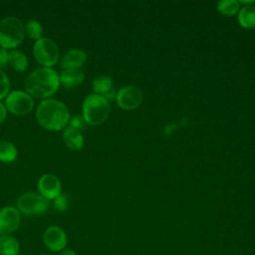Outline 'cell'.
<instances>
[{
  "mask_svg": "<svg viewBox=\"0 0 255 255\" xmlns=\"http://www.w3.org/2000/svg\"><path fill=\"white\" fill-rule=\"evenodd\" d=\"M36 118L42 128L56 131L64 129L71 117L69 109L63 102L56 99H45L37 107Z\"/></svg>",
  "mask_w": 255,
  "mask_h": 255,
  "instance_id": "cell-1",
  "label": "cell"
},
{
  "mask_svg": "<svg viewBox=\"0 0 255 255\" xmlns=\"http://www.w3.org/2000/svg\"><path fill=\"white\" fill-rule=\"evenodd\" d=\"M60 86L59 75L53 68L40 67L29 74L24 82L26 92L35 98L49 99Z\"/></svg>",
  "mask_w": 255,
  "mask_h": 255,
  "instance_id": "cell-2",
  "label": "cell"
},
{
  "mask_svg": "<svg viewBox=\"0 0 255 255\" xmlns=\"http://www.w3.org/2000/svg\"><path fill=\"white\" fill-rule=\"evenodd\" d=\"M82 117L88 125L98 126L104 123L110 114L109 101L101 95L87 96L82 106Z\"/></svg>",
  "mask_w": 255,
  "mask_h": 255,
  "instance_id": "cell-3",
  "label": "cell"
},
{
  "mask_svg": "<svg viewBox=\"0 0 255 255\" xmlns=\"http://www.w3.org/2000/svg\"><path fill=\"white\" fill-rule=\"evenodd\" d=\"M25 26L22 21L14 16L0 20V47L13 49L19 46L25 37Z\"/></svg>",
  "mask_w": 255,
  "mask_h": 255,
  "instance_id": "cell-4",
  "label": "cell"
},
{
  "mask_svg": "<svg viewBox=\"0 0 255 255\" xmlns=\"http://www.w3.org/2000/svg\"><path fill=\"white\" fill-rule=\"evenodd\" d=\"M49 202L40 193L25 192L17 199V209L25 216H37L46 212Z\"/></svg>",
  "mask_w": 255,
  "mask_h": 255,
  "instance_id": "cell-5",
  "label": "cell"
},
{
  "mask_svg": "<svg viewBox=\"0 0 255 255\" xmlns=\"http://www.w3.org/2000/svg\"><path fill=\"white\" fill-rule=\"evenodd\" d=\"M33 55L43 67L51 68L58 62L60 52L57 44L52 39L42 37L35 41Z\"/></svg>",
  "mask_w": 255,
  "mask_h": 255,
  "instance_id": "cell-6",
  "label": "cell"
},
{
  "mask_svg": "<svg viewBox=\"0 0 255 255\" xmlns=\"http://www.w3.org/2000/svg\"><path fill=\"white\" fill-rule=\"evenodd\" d=\"M5 107L8 112L17 116L29 114L33 107L34 101L32 97L24 91H13L5 98Z\"/></svg>",
  "mask_w": 255,
  "mask_h": 255,
  "instance_id": "cell-7",
  "label": "cell"
},
{
  "mask_svg": "<svg viewBox=\"0 0 255 255\" xmlns=\"http://www.w3.org/2000/svg\"><path fill=\"white\" fill-rule=\"evenodd\" d=\"M66 232L57 225L49 226L43 234V242L46 248L52 252H61L67 245Z\"/></svg>",
  "mask_w": 255,
  "mask_h": 255,
  "instance_id": "cell-8",
  "label": "cell"
},
{
  "mask_svg": "<svg viewBox=\"0 0 255 255\" xmlns=\"http://www.w3.org/2000/svg\"><path fill=\"white\" fill-rule=\"evenodd\" d=\"M21 222V214L17 207L5 206L0 209V235H11Z\"/></svg>",
  "mask_w": 255,
  "mask_h": 255,
  "instance_id": "cell-9",
  "label": "cell"
},
{
  "mask_svg": "<svg viewBox=\"0 0 255 255\" xmlns=\"http://www.w3.org/2000/svg\"><path fill=\"white\" fill-rule=\"evenodd\" d=\"M117 103L124 110H133L142 102V93L135 86H126L117 93Z\"/></svg>",
  "mask_w": 255,
  "mask_h": 255,
  "instance_id": "cell-10",
  "label": "cell"
},
{
  "mask_svg": "<svg viewBox=\"0 0 255 255\" xmlns=\"http://www.w3.org/2000/svg\"><path fill=\"white\" fill-rule=\"evenodd\" d=\"M37 187L39 193L47 200L55 199L62 193L61 181L55 174L52 173L43 174L38 180Z\"/></svg>",
  "mask_w": 255,
  "mask_h": 255,
  "instance_id": "cell-11",
  "label": "cell"
},
{
  "mask_svg": "<svg viewBox=\"0 0 255 255\" xmlns=\"http://www.w3.org/2000/svg\"><path fill=\"white\" fill-rule=\"evenodd\" d=\"M87 60V54L81 49H71L63 57L61 67L64 69H80Z\"/></svg>",
  "mask_w": 255,
  "mask_h": 255,
  "instance_id": "cell-12",
  "label": "cell"
},
{
  "mask_svg": "<svg viewBox=\"0 0 255 255\" xmlns=\"http://www.w3.org/2000/svg\"><path fill=\"white\" fill-rule=\"evenodd\" d=\"M60 84L66 88H75L85 80V74L80 69H64L59 75Z\"/></svg>",
  "mask_w": 255,
  "mask_h": 255,
  "instance_id": "cell-13",
  "label": "cell"
},
{
  "mask_svg": "<svg viewBox=\"0 0 255 255\" xmlns=\"http://www.w3.org/2000/svg\"><path fill=\"white\" fill-rule=\"evenodd\" d=\"M62 137L65 144L73 150H80L84 146V137L81 131L69 126L63 129Z\"/></svg>",
  "mask_w": 255,
  "mask_h": 255,
  "instance_id": "cell-14",
  "label": "cell"
},
{
  "mask_svg": "<svg viewBox=\"0 0 255 255\" xmlns=\"http://www.w3.org/2000/svg\"><path fill=\"white\" fill-rule=\"evenodd\" d=\"M19 241L12 235H0V255H18Z\"/></svg>",
  "mask_w": 255,
  "mask_h": 255,
  "instance_id": "cell-15",
  "label": "cell"
},
{
  "mask_svg": "<svg viewBox=\"0 0 255 255\" xmlns=\"http://www.w3.org/2000/svg\"><path fill=\"white\" fill-rule=\"evenodd\" d=\"M238 22L246 29L255 27V6L244 5L238 11Z\"/></svg>",
  "mask_w": 255,
  "mask_h": 255,
  "instance_id": "cell-16",
  "label": "cell"
},
{
  "mask_svg": "<svg viewBox=\"0 0 255 255\" xmlns=\"http://www.w3.org/2000/svg\"><path fill=\"white\" fill-rule=\"evenodd\" d=\"M8 63L17 72H24L28 68V58L19 50H12L8 53Z\"/></svg>",
  "mask_w": 255,
  "mask_h": 255,
  "instance_id": "cell-17",
  "label": "cell"
},
{
  "mask_svg": "<svg viewBox=\"0 0 255 255\" xmlns=\"http://www.w3.org/2000/svg\"><path fill=\"white\" fill-rule=\"evenodd\" d=\"M92 86L95 94L104 97L108 92H110L113 89V81L111 77L101 75L94 79Z\"/></svg>",
  "mask_w": 255,
  "mask_h": 255,
  "instance_id": "cell-18",
  "label": "cell"
},
{
  "mask_svg": "<svg viewBox=\"0 0 255 255\" xmlns=\"http://www.w3.org/2000/svg\"><path fill=\"white\" fill-rule=\"evenodd\" d=\"M17 148L9 140H1L0 141V161L2 162H12L17 157Z\"/></svg>",
  "mask_w": 255,
  "mask_h": 255,
  "instance_id": "cell-19",
  "label": "cell"
},
{
  "mask_svg": "<svg viewBox=\"0 0 255 255\" xmlns=\"http://www.w3.org/2000/svg\"><path fill=\"white\" fill-rule=\"evenodd\" d=\"M240 9V3L237 0H221L217 3V10L225 15L232 16Z\"/></svg>",
  "mask_w": 255,
  "mask_h": 255,
  "instance_id": "cell-20",
  "label": "cell"
},
{
  "mask_svg": "<svg viewBox=\"0 0 255 255\" xmlns=\"http://www.w3.org/2000/svg\"><path fill=\"white\" fill-rule=\"evenodd\" d=\"M24 26H25V33L30 38H32L34 40H38V39L42 38L43 27L39 21L31 19Z\"/></svg>",
  "mask_w": 255,
  "mask_h": 255,
  "instance_id": "cell-21",
  "label": "cell"
},
{
  "mask_svg": "<svg viewBox=\"0 0 255 255\" xmlns=\"http://www.w3.org/2000/svg\"><path fill=\"white\" fill-rule=\"evenodd\" d=\"M10 90V81L8 76L0 69V100L6 98Z\"/></svg>",
  "mask_w": 255,
  "mask_h": 255,
  "instance_id": "cell-22",
  "label": "cell"
},
{
  "mask_svg": "<svg viewBox=\"0 0 255 255\" xmlns=\"http://www.w3.org/2000/svg\"><path fill=\"white\" fill-rule=\"evenodd\" d=\"M86 125L87 123L85 122L84 118L82 116H74L72 118H70V121H69V127L81 131L82 129H84L86 128Z\"/></svg>",
  "mask_w": 255,
  "mask_h": 255,
  "instance_id": "cell-23",
  "label": "cell"
},
{
  "mask_svg": "<svg viewBox=\"0 0 255 255\" xmlns=\"http://www.w3.org/2000/svg\"><path fill=\"white\" fill-rule=\"evenodd\" d=\"M69 205V198L66 194H60L54 199V206L59 211H65Z\"/></svg>",
  "mask_w": 255,
  "mask_h": 255,
  "instance_id": "cell-24",
  "label": "cell"
},
{
  "mask_svg": "<svg viewBox=\"0 0 255 255\" xmlns=\"http://www.w3.org/2000/svg\"><path fill=\"white\" fill-rule=\"evenodd\" d=\"M8 63V52L6 49L0 47V68L5 67Z\"/></svg>",
  "mask_w": 255,
  "mask_h": 255,
  "instance_id": "cell-25",
  "label": "cell"
},
{
  "mask_svg": "<svg viewBox=\"0 0 255 255\" xmlns=\"http://www.w3.org/2000/svg\"><path fill=\"white\" fill-rule=\"evenodd\" d=\"M6 116H7V109L5 105L0 102V124L4 122V120L6 119Z\"/></svg>",
  "mask_w": 255,
  "mask_h": 255,
  "instance_id": "cell-26",
  "label": "cell"
},
{
  "mask_svg": "<svg viewBox=\"0 0 255 255\" xmlns=\"http://www.w3.org/2000/svg\"><path fill=\"white\" fill-rule=\"evenodd\" d=\"M60 255H78L73 249H64L63 251L60 252Z\"/></svg>",
  "mask_w": 255,
  "mask_h": 255,
  "instance_id": "cell-27",
  "label": "cell"
},
{
  "mask_svg": "<svg viewBox=\"0 0 255 255\" xmlns=\"http://www.w3.org/2000/svg\"><path fill=\"white\" fill-rule=\"evenodd\" d=\"M43 255H52V254H43Z\"/></svg>",
  "mask_w": 255,
  "mask_h": 255,
  "instance_id": "cell-28",
  "label": "cell"
}]
</instances>
